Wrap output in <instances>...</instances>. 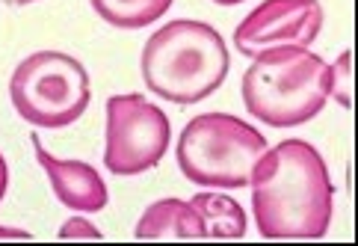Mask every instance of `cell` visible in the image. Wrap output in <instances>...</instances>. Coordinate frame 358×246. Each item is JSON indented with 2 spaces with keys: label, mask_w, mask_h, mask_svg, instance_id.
Instances as JSON below:
<instances>
[{
  "label": "cell",
  "mask_w": 358,
  "mask_h": 246,
  "mask_svg": "<svg viewBox=\"0 0 358 246\" xmlns=\"http://www.w3.org/2000/svg\"><path fill=\"white\" fill-rule=\"evenodd\" d=\"M252 211L270 240L323 238L335 211V184L311 142L285 139L266 149L252 170Z\"/></svg>",
  "instance_id": "cell-1"
},
{
  "label": "cell",
  "mask_w": 358,
  "mask_h": 246,
  "mask_svg": "<svg viewBox=\"0 0 358 246\" xmlns=\"http://www.w3.org/2000/svg\"><path fill=\"white\" fill-rule=\"evenodd\" d=\"M231 57L220 30L204 21L178 18L160 27L143 48V81L172 104H199L222 86Z\"/></svg>",
  "instance_id": "cell-2"
},
{
  "label": "cell",
  "mask_w": 358,
  "mask_h": 246,
  "mask_svg": "<svg viewBox=\"0 0 358 246\" xmlns=\"http://www.w3.org/2000/svg\"><path fill=\"white\" fill-rule=\"evenodd\" d=\"M243 104L270 128L311 122L329 101V62L299 45L266 48L243 74Z\"/></svg>",
  "instance_id": "cell-3"
},
{
  "label": "cell",
  "mask_w": 358,
  "mask_h": 246,
  "mask_svg": "<svg viewBox=\"0 0 358 246\" xmlns=\"http://www.w3.org/2000/svg\"><path fill=\"white\" fill-rule=\"evenodd\" d=\"M266 139L258 128L231 113H201L187 122L175 158L187 181L199 187L237 190L246 187Z\"/></svg>",
  "instance_id": "cell-4"
},
{
  "label": "cell",
  "mask_w": 358,
  "mask_h": 246,
  "mask_svg": "<svg viewBox=\"0 0 358 246\" xmlns=\"http://www.w3.org/2000/svg\"><path fill=\"white\" fill-rule=\"evenodd\" d=\"M9 98L24 122L57 131L86 113L92 89L80 60L62 50H36L12 71Z\"/></svg>",
  "instance_id": "cell-5"
},
{
  "label": "cell",
  "mask_w": 358,
  "mask_h": 246,
  "mask_svg": "<svg viewBox=\"0 0 358 246\" xmlns=\"http://www.w3.org/2000/svg\"><path fill=\"white\" fill-rule=\"evenodd\" d=\"M172 139L166 113L143 95L107 98V146L104 166L113 175H143L163 160Z\"/></svg>",
  "instance_id": "cell-6"
},
{
  "label": "cell",
  "mask_w": 358,
  "mask_h": 246,
  "mask_svg": "<svg viewBox=\"0 0 358 246\" xmlns=\"http://www.w3.org/2000/svg\"><path fill=\"white\" fill-rule=\"evenodd\" d=\"M323 27L320 0H264L234 30V48L246 57H258L266 48L299 45L311 48Z\"/></svg>",
  "instance_id": "cell-7"
},
{
  "label": "cell",
  "mask_w": 358,
  "mask_h": 246,
  "mask_svg": "<svg viewBox=\"0 0 358 246\" xmlns=\"http://www.w3.org/2000/svg\"><path fill=\"white\" fill-rule=\"evenodd\" d=\"M33 149H36V160H39L50 187H54V196L66 208L78 214H98L101 208H107V184L92 163L54 158L36 134H33Z\"/></svg>",
  "instance_id": "cell-8"
},
{
  "label": "cell",
  "mask_w": 358,
  "mask_h": 246,
  "mask_svg": "<svg viewBox=\"0 0 358 246\" xmlns=\"http://www.w3.org/2000/svg\"><path fill=\"white\" fill-rule=\"evenodd\" d=\"M139 240L151 238H204L201 217L189 202L184 199H160L148 205L145 214L139 217L134 228Z\"/></svg>",
  "instance_id": "cell-9"
},
{
  "label": "cell",
  "mask_w": 358,
  "mask_h": 246,
  "mask_svg": "<svg viewBox=\"0 0 358 246\" xmlns=\"http://www.w3.org/2000/svg\"><path fill=\"white\" fill-rule=\"evenodd\" d=\"M193 208L201 217L204 238H243L246 235V211L240 202L222 193H199L193 196Z\"/></svg>",
  "instance_id": "cell-10"
},
{
  "label": "cell",
  "mask_w": 358,
  "mask_h": 246,
  "mask_svg": "<svg viewBox=\"0 0 358 246\" xmlns=\"http://www.w3.org/2000/svg\"><path fill=\"white\" fill-rule=\"evenodd\" d=\"M92 9L104 18L110 27L119 30H139L160 21L169 12L172 0H89Z\"/></svg>",
  "instance_id": "cell-11"
},
{
  "label": "cell",
  "mask_w": 358,
  "mask_h": 246,
  "mask_svg": "<svg viewBox=\"0 0 358 246\" xmlns=\"http://www.w3.org/2000/svg\"><path fill=\"white\" fill-rule=\"evenodd\" d=\"M350 50L343 54L329 66V98H335L341 107H352V71H350Z\"/></svg>",
  "instance_id": "cell-12"
},
{
  "label": "cell",
  "mask_w": 358,
  "mask_h": 246,
  "mask_svg": "<svg viewBox=\"0 0 358 246\" xmlns=\"http://www.w3.org/2000/svg\"><path fill=\"white\" fill-rule=\"evenodd\" d=\"M59 238H62V240H71V238H98V240H101L104 235H101V228L89 223L86 217H71L69 223L59 228Z\"/></svg>",
  "instance_id": "cell-13"
},
{
  "label": "cell",
  "mask_w": 358,
  "mask_h": 246,
  "mask_svg": "<svg viewBox=\"0 0 358 246\" xmlns=\"http://www.w3.org/2000/svg\"><path fill=\"white\" fill-rule=\"evenodd\" d=\"M6 187H9V166L3 160V154H0V202L6 196Z\"/></svg>",
  "instance_id": "cell-14"
},
{
  "label": "cell",
  "mask_w": 358,
  "mask_h": 246,
  "mask_svg": "<svg viewBox=\"0 0 358 246\" xmlns=\"http://www.w3.org/2000/svg\"><path fill=\"white\" fill-rule=\"evenodd\" d=\"M0 238H21V240H30L33 235L27 228H6V226H0Z\"/></svg>",
  "instance_id": "cell-15"
},
{
  "label": "cell",
  "mask_w": 358,
  "mask_h": 246,
  "mask_svg": "<svg viewBox=\"0 0 358 246\" xmlns=\"http://www.w3.org/2000/svg\"><path fill=\"white\" fill-rule=\"evenodd\" d=\"M213 4H220V6H237V4H243V0H213Z\"/></svg>",
  "instance_id": "cell-16"
},
{
  "label": "cell",
  "mask_w": 358,
  "mask_h": 246,
  "mask_svg": "<svg viewBox=\"0 0 358 246\" xmlns=\"http://www.w3.org/2000/svg\"><path fill=\"white\" fill-rule=\"evenodd\" d=\"M6 4H12V6H27V4H36V0H6Z\"/></svg>",
  "instance_id": "cell-17"
}]
</instances>
